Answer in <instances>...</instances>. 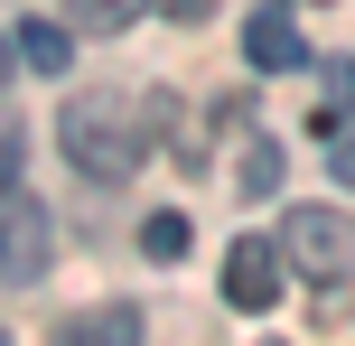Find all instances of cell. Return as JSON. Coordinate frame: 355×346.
<instances>
[{
    "instance_id": "obj_1",
    "label": "cell",
    "mask_w": 355,
    "mask_h": 346,
    "mask_svg": "<svg viewBox=\"0 0 355 346\" xmlns=\"http://www.w3.org/2000/svg\"><path fill=\"white\" fill-rule=\"evenodd\" d=\"M168 122V94H66L56 103V150L85 168L94 187H122L131 168L150 159V131Z\"/></svg>"
},
{
    "instance_id": "obj_2",
    "label": "cell",
    "mask_w": 355,
    "mask_h": 346,
    "mask_svg": "<svg viewBox=\"0 0 355 346\" xmlns=\"http://www.w3.org/2000/svg\"><path fill=\"white\" fill-rule=\"evenodd\" d=\"M281 253H290V272H309L318 291H337L355 272V216H337V206H290L281 216Z\"/></svg>"
},
{
    "instance_id": "obj_3",
    "label": "cell",
    "mask_w": 355,
    "mask_h": 346,
    "mask_svg": "<svg viewBox=\"0 0 355 346\" xmlns=\"http://www.w3.org/2000/svg\"><path fill=\"white\" fill-rule=\"evenodd\" d=\"M47 253H56V234H47V206H28V197H10L0 187V281H37L47 272Z\"/></svg>"
},
{
    "instance_id": "obj_4",
    "label": "cell",
    "mask_w": 355,
    "mask_h": 346,
    "mask_svg": "<svg viewBox=\"0 0 355 346\" xmlns=\"http://www.w3.org/2000/svg\"><path fill=\"white\" fill-rule=\"evenodd\" d=\"M281 272H290L281 234H243L225 253V300H234V309H271V300H281Z\"/></svg>"
},
{
    "instance_id": "obj_5",
    "label": "cell",
    "mask_w": 355,
    "mask_h": 346,
    "mask_svg": "<svg viewBox=\"0 0 355 346\" xmlns=\"http://www.w3.org/2000/svg\"><path fill=\"white\" fill-rule=\"evenodd\" d=\"M243 56H252L262 75H290V66H309V37L290 28V10L271 0V10H252V19H243Z\"/></svg>"
},
{
    "instance_id": "obj_6",
    "label": "cell",
    "mask_w": 355,
    "mask_h": 346,
    "mask_svg": "<svg viewBox=\"0 0 355 346\" xmlns=\"http://www.w3.org/2000/svg\"><path fill=\"white\" fill-rule=\"evenodd\" d=\"M56 346H141V309H85V318H56Z\"/></svg>"
},
{
    "instance_id": "obj_7",
    "label": "cell",
    "mask_w": 355,
    "mask_h": 346,
    "mask_svg": "<svg viewBox=\"0 0 355 346\" xmlns=\"http://www.w3.org/2000/svg\"><path fill=\"white\" fill-rule=\"evenodd\" d=\"M19 56H28L37 75H66L75 66V37L56 28V19H28V28H19Z\"/></svg>"
},
{
    "instance_id": "obj_8",
    "label": "cell",
    "mask_w": 355,
    "mask_h": 346,
    "mask_svg": "<svg viewBox=\"0 0 355 346\" xmlns=\"http://www.w3.org/2000/svg\"><path fill=\"white\" fill-rule=\"evenodd\" d=\"M150 0H75V28H94V37H112V28H131Z\"/></svg>"
},
{
    "instance_id": "obj_9",
    "label": "cell",
    "mask_w": 355,
    "mask_h": 346,
    "mask_svg": "<svg viewBox=\"0 0 355 346\" xmlns=\"http://www.w3.org/2000/svg\"><path fill=\"white\" fill-rule=\"evenodd\" d=\"M234 187H243V197H271V187H281V150L252 141V150H243V168H234Z\"/></svg>"
},
{
    "instance_id": "obj_10",
    "label": "cell",
    "mask_w": 355,
    "mask_h": 346,
    "mask_svg": "<svg viewBox=\"0 0 355 346\" xmlns=\"http://www.w3.org/2000/svg\"><path fill=\"white\" fill-rule=\"evenodd\" d=\"M141 253L150 262H178V253H187V216H150L141 225Z\"/></svg>"
},
{
    "instance_id": "obj_11",
    "label": "cell",
    "mask_w": 355,
    "mask_h": 346,
    "mask_svg": "<svg viewBox=\"0 0 355 346\" xmlns=\"http://www.w3.org/2000/svg\"><path fill=\"white\" fill-rule=\"evenodd\" d=\"M168 19H178V28H206V19H215V0H168Z\"/></svg>"
},
{
    "instance_id": "obj_12",
    "label": "cell",
    "mask_w": 355,
    "mask_h": 346,
    "mask_svg": "<svg viewBox=\"0 0 355 346\" xmlns=\"http://www.w3.org/2000/svg\"><path fill=\"white\" fill-rule=\"evenodd\" d=\"M10 168H19V122H0V187H10Z\"/></svg>"
},
{
    "instance_id": "obj_13",
    "label": "cell",
    "mask_w": 355,
    "mask_h": 346,
    "mask_svg": "<svg viewBox=\"0 0 355 346\" xmlns=\"http://www.w3.org/2000/svg\"><path fill=\"white\" fill-rule=\"evenodd\" d=\"M327 168H337V178L355 187V141H337V159H327Z\"/></svg>"
},
{
    "instance_id": "obj_14",
    "label": "cell",
    "mask_w": 355,
    "mask_h": 346,
    "mask_svg": "<svg viewBox=\"0 0 355 346\" xmlns=\"http://www.w3.org/2000/svg\"><path fill=\"white\" fill-rule=\"evenodd\" d=\"M0 85H10V37H0Z\"/></svg>"
}]
</instances>
